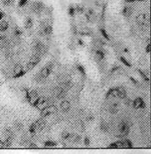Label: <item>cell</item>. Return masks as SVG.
Returning a JSON list of instances; mask_svg holds the SVG:
<instances>
[{
  "instance_id": "cell-50",
  "label": "cell",
  "mask_w": 151,
  "mask_h": 154,
  "mask_svg": "<svg viewBox=\"0 0 151 154\" xmlns=\"http://www.w3.org/2000/svg\"><path fill=\"white\" fill-rule=\"evenodd\" d=\"M4 16H5V12H4V11H0V21L4 18Z\"/></svg>"
},
{
  "instance_id": "cell-30",
  "label": "cell",
  "mask_w": 151,
  "mask_h": 154,
  "mask_svg": "<svg viewBox=\"0 0 151 154\" xmlns=\"http://www.w3.org/2000/svg\"><path fill=\"white\" fill-rule=\"evenodd\" d=\"M100 32H101V34L103 35V37H104L105 39H106V40H111L110 39V36H109V34L108 33H107V30L105 28H103V27H101L100 28Z\"/></svg>"
},
{
  "instance_id": "cell-23",
  "label": "cell",
  "mask_w": 151,
  "mask_h": 154,
  "mask_svg": "<svg viewBox=\"0 0 151 154\" xmlns=\"http://www.w3.org/2000/svg\"><path fill=\"white\" fill-rule=\"evenodd\" d=\"M96 56L99 61H103L106 56H105L104 50H102V49H97L96 50Z\"/></svg>"
},
{
  "instance_id": "cell-40",
  "label": "cell",
  "mask_w": 151,
  "mask_h": 154,
  "mask_svg": "<svg viewBox=\"0 0 151 154\" xmlns=\"http://www.w3.org/2000/svg\"><path fill=\"white\" fill-rule=\"evenodd\" d=\"M113 91H114V88H110V89H109V91L106 93V95H105V98H106V99H109V98H110V97H112Z\"/></svg>"
},
{
  "instance_id": "cell-7",
  "label": "cell",
  "mask_w": 151,
  "mask_h": 154,
  "mask_svg": "<svg viewBox=\"0 0 151 154\" xmlns=\"http://www.w3.org/2000/svg\"><path fill=\"white\" fill-rule=\"evenodd\" d=\"M132 106L134 109H144L146 107V104H145V102L143 101L142 98L138 97L134 101H132Z\"/></svg>"
},
{
  "instance_id": "cell-45",
  "label": "cell",
  "mask_w": 151,
  "mask_h": 154,
  "mask_svg": "<svg viewBox=\"0 0 151 154\" xmlns=\"http://www.w3.org/2000/svg\"><path fill=\"white\" fill-rule=\"evenodd\" d=\"M90 143H91L90 138H89V137H85V139H84V144H85V145L89 146V145H90Z\"/></svg>"
},
{
  "instance_id": "cell-52",
  "label": "cell",
  "mask_w": 151,
  "mask_h": 154,
  "mask_svg": "<svg viewBox=\"0 0 151 154\" xmlns=\"http://www.w3.org/2000/svg\"><path fill=\"white\" fill-rule=\"evenodd\" d=\"M78 43L81 45V46H84V45H85V42L82 40V39H78Z\"/></svg>"
},
{
  "instance_id": "cell-18",
  "label": "cell",
  "mask_w": 151,
  "mask_h": 154,
  "mask_svg": "<svg viewBox=\"0 0 151 154\" xmlns=\"http://www.w3.org/2000/svg\"><path fill=\"white\" fill-rule=\"evenodd\" d=\"M9 27V23L6 20H1L0 21V32H3V31H6Z\"/></svg>"
},
{
  "instance_id": "cell-46",
  "label": "cell",
  "mask_w": 151,
  "mask_h": 154,
  "mask_svg": "<svg viewBox=\"0 0 151 154\" xmlns=\"http://www.w3.org/2000/svg\"><path fill=\"white\" fill-rule=\"evenodd\" d=\"M94 120H95L94 115H89L88 118H87V121H88V122H93Z\"/></svg>"
},
{
  "instance_id": "cell-26",
  "label": "cell",
  "mask_w": 151,
  "mask_h": 154,
  "mask_svg": "<svg viewBox=\"0 0 151 154\" xmlns=\"http://www.w3.org/2000/svg\"><path fill=\"white\" fill-rule=\"evenodd\" d=\"M123 145H124V148H128V149L133 148L132 141H131V140H129V139H123Z\"/></svg>"
},
{
  "instance_id": "cell-24",
  "label": "cell",
  "mask_w": 151,
  "mask_h": 154,
  "mask_svg": "<svg viewBox=\"0 0 151 154\" xmlns=\"http://www.w3.org/2000/svg\"><path fill=\"white\" fill-rule=\"evenodd\" d=\"M75 10H76V12L82 14V13L85 12V6L82 4H76L75 5Z\"/></svg>"
},
{
  "instance_id": "cell-19",
  "label": "cell",
  "mask_w": 151,
  "mask_h": 154,
  "mask_svg": "<svg viewBox=\"0 0 151 154\" xmlns=\"http://www.w3.org/2000/svg\"><path fill=\"white\" fill-rule=\"evenodd\" d=\"M118 98L123 99L124 100L125 98H127V92L124 88H121V87H118Z\"/></svg>"
},
{
  "instance_id": "cell-51",
  "label": "cell",
  "mask_w": 151,
  "mask_h": 154,
  "mask_svg": "<svg viewBox=\"0 0 151 154\" xmlns=\"http://www.w3.org/2000/svg\"><path fill=\"white\" fill-rule=\"evenodd\" d=\"M129 79H130V81H131V82L133 83V84H135V85H138V82H137V81L135 80V79L133 78V77H129Z\"/></svg>"
},
{
  "instance_id": "cell-29",
  "label": "cell",
  "mask_w": 151,
  "mask_h": 154,
  "mask_svg": "<svg viewBox=\"0 0 151 154\" xmlns=\"http://www.w3.org/2000/svg\"><path fill=\"white\" fill-rule=\"evenodd\" d=\"M137 72L139 73V75H140V76L142 77V78H143V80H144L145 82H146V83H148V84H149V83H150V79H149L148 77H147V75L145 74V73L143 72V71H141V70H139V69H138V70H137Z\"/></svg>"
},
{
  "instance_id": "cell-22",
  "label": "cell",
  "mask_w": 151,
  "mask_h": 154,
  "mask_svg": "<svg viewBox=\"0 0 151 154\" xmlns=\"http://www.w3.org/2000/svg\"><path fill=\"white\" fill-rule=\"evenodd\" d=\"M13 126H14V129L16 130V131H18V132H21L23 130V128H24L23 124L21 123L20 121H15L14 124H13Z\"/></svg>"
},
{
  "instance_id": "cell-33",
  "label": "cell",
  "mask_w": 151,
  "mask_h": 154,
  "mask_svg": "<svg viewBox=\"0 0 151 154\" xmlns=\"http://www.w3.org/2000/svg\"><path fill=\"white\" fill-rule=\"evenodd\" d=\"M77 70H78L79 72H80V74L82 75L83 77L86 76V70H85V68L82 66V65H80V64L77 65Z\"/></svg>"
},
{
  "instance_id": "cell-43",
  "label": "cell",
  "mask_w": 151,
  "mask_h": 154,
  "mask_svg": "<svg viewBox=\"0 0 151 154\" xmlns=\"http://www.w3.org/2000/svg\"><path fill=\"white\" fill-rule=\"evenodd\" d=\"M118 70H120V67H118V66H115V67H113L112 69L110 70V75H112V74H114V73H116Z\"/></svg>"
},
{
  "instance_id": "cell-14",
  "label": "cell",
  "mask_w": 151,
  "mask_h": 154,
  "mask_svg": "<svg viewBox=\"0 0 151 154\" xmlns=\"http://www.w3.org/2000/svg\"><path fill=\"white\" fill-rule=\"evenodd\" d=\"M133 13V7L131 6H125L123 7V10H122V14L124 15L125 17H130Z\"/></svg>"
},
{
  "instance_id": "cell-15",
  "label": "cell",
  "mask_w": 151,
  "mask_h": 154,
  "mask_svg": "<svg viewBox=\"0 0 151 154\" xmlns=\"http://www.w3.org/2000/svg\"><path fill=\"white\" fill-rule=\"evenodd\" d=\"M109 111H110V113L113 114V115H115V114L118 113V111H119V103H113L112 105L110 106V108H109Z\"/></svg>"
},
{
  "instance_id": "cell-35",
  "label": "cell",
  "mask_w": 151,
  "mask_h": 154,
  "mask_svg": "<svg viewBox=\"0 0 151 154\" xmlns=\"http://www.w3.org/2000/svg\"><path fill=\"white\" fill-rule=\"evenodd\" d=\"M119 60H120V62L122 63L123 65H125V66H126V67H128V68H130V67H132V65H131L130 63H129L128 61H127L126 59L124 58V56H120V58H119Z\"/></svg>"
},
{
  "instance_id": "cell-12",
  "label": "cell",
  "mask_w": 151,
  "mask_h": 154,
  "mask_svg": "<svg viewBox=\"0 0 151 154\" xmlns=\"http://www.w3.org/2000/svg\"><path fill=\"white\" fill-rule=\"evenodd\" d=\"M35 124H36L37 130H39V131H42L45 128V126H47V122H45V120L43 119L42 117L37 119L36 121H35Z\"/></svg>"
},
{
  "instance_id": "cell-47",
  "label": "cell",
  "mask_w": 151,
  "mask_h": 154,
  "mask_svg": "<svg viewBox=\"0 0 151 154\" xmlns=\"http://www.w3.org/2000/svg\"><path fill=\"white\" fill-rule=\"evenodd\" d=\"M124 100H126V102H125V104H126L127 106H131V105H132V101H131L130 99H128V98H125Z\"/></svg>"
},
{
  "instance_id": "cell-5",
  "label": "cell",
  "mask_w": 151,
  "mask_h": 154,
  "mask_svg": "<svg viewBox=\"0 0 151 154\" xmlns=\"http://www.w3.org/2000/svg\"><path fill=\"white\" fill-rule=\"evenodd\" d=\"M57 110V108H55V106H53V105H47V106H45L43 109H41L40 110V116L42 118H45V117H47V116H49V115H51L53 113H55V111Z\"/></svg>"
},
{
  "instance_id": "cell-6",
  "label": "cell",
  "mask_w": 151,
  "mask_h": 154,
  "mask_svg": "<svg viewBox=\"0 0 151 154\" xmlns=\"http://www.w3.org/2000/svg\"><path fill=\"white\" fill-rule=\"evenodd\" d=\"M44 7L45 5L43 2H41V1H34L32 3V5H31V10L34 13H36V14H39V13H41L43 11Z\"/></svg>"
},
{
  "instance_id": "cell-13",
  "label": "cell",
  "mask_w": 151,
  "mask_h": 154,
  "mask_svg": "<svg viewBox=\"0 0 151 154\" xmlns=\"http://www.w3.org/2000/svg\"><path fill=\"white\" fill-rule=\"evenodd\" d=\"M59 107H61V110L63 112H67L69 109H71V103H69V101L65 100L61 103Z\"/></svg>"
},
{
  "instance_id": "cell-34",
  "label": "cell",
  "mask_w": 151,
  "mask_h": 154,
  "mask_svg": "<svg viewBox=\"0 0 151 154\" xmlns=\"http://www.w3.org/2000/svg\"><path fill=\"white\" fill-rule=\"evenodd\" d=\"M29 133L30 134H35V132L37 131V127H36V124L32 123L30 126H29V129H28Z\"/></svg>"
},
{
  "instance_id": "cell-38",
  "label": "cell",
  "mask_w": 151,
  "mask_h": 154,
  "mask_svg": "<svg viewBox=\"0 0 151 154\" xmlns=\"http://www.w3.org/2000/svg\"><path fill=\"white\" fill-rule=\"evenodd\" d=\"M25 74H26V72H25V70H22V71H21V72H19V73H17V74L13 75V77H12V78H13V79H18V78H20V77L24 76Z\"/></svg>"
},
{
  "instance_id": "cell-2",
  "label": "cell",
  "mask_w": 151,
  "mask_h": 154,
  "mask_svg": "<svg viewBox=\"0 0 151 154\" xmlns=\"http://www.w3.org/2000/svg\"><path fill=\"white\" fill-rule=\"evenodd\" d=\"M32 49L34 50V52L39 54H42L45 50H47V46L41 42L38 39H34L32 41Z\"/></svg>"
},
{
  "instance_id": "cell-39",
  "label": "cell",
  "mask_w": 151,
  "mask_h": 154,
  "mask_svg": "<svg viewBox=\"0 0 151 154\" xmlns=\"http://www.w3.org/2000/svg\"><path fill=\"white\" fill-rule=\"evenodd\" d=\"M14 35L15 36H20L21 34H22V31H21V29L20 28H18V27H15L14 28Z\"/></svg>"
},
{
  "instance_id": "cell-41",
  "label": "cell",
  "mask_w": 151,
  "mask_h": 154,
  "mask_svg": "<svg viewBox=\"0 0 151 154\" xmlns=\"http://www.w3.org/2000/svg\"><path fill=\"white\" fill-rule=\"evenodd\" d=\"M27 2H28V0H19L18 6H19V7H23V6H25V5L27 4Z\"/></svg>"
},
{
  "instance_id": "cell-25",
  "label": "cell",
  "mask_w": 151,
  "mask_h": 154,
  "mask_svg": "<svg viewBox=\"0 0 151 154\" xmlns=\"http://www.w3.org/2000/svg\"><path fill=\"white\" fill-rule=\"evenodd\" d=\"M43 145H44V147L49 148V147H55L57 145V143L55 141H53V140H47V141H45L43 143Z\"/></svg>"
},
{
  "instance_id": "cell-9",
  "label": "cell",
  "mask_w": 151,
  "mask_h": 154,
  "mask_svg": "<svg viewBox=\"0 0 151 154\" xmlns=\"http://www.w3.org/2000/svg\"><path fill=\"white\" fill-rule=\"evenodd\" d=\"M38 97H39L38 93H37V91H35V90L29 91L28 93H26V94H25V98H26L27 102H28L29 104H31V103H32L35 99L38 98Z\"/></svg>"
},
{
  "instance_id": "cell-48",
  "label": "cell",
  "mask_w": 151,
  "mask_h": 154,
  "mask_svg": "<svg viewBox=\"0 0 151 154\" xmlns=\"http://www.w3.org/2000/svg\"><path fill=\"white\" fill-rule=\"evenodd\" d=\"M150 48H151V44H150V42H148V44H147L146 48H145V50H146L147 54H149V52H150Z\"/></svg>"
},
{
  "instance_id": "cell-3",
  "label": "cell",
  "mask_w": 151,
  "mask_h": 154,
  "mask_svg": "<svg viewBox=\"0 0 151 154\" xmlns=\"http://www.w3.org/2000/svg\"><path fill=\"white\" fill-rule=\"evenodd\" d=\"M53 67H55V65H53V63H49L47 65H45L44 67H43L42 69H41L40 71L38 72V74L40 75L42 78L44 79H47L49 78V75L53 73Z\"/></svg>"
},
{
  "instance_id": "cell-49",
  "label": "cell",
  "mask_w": 151,
  "mask_h": 154,
  "mask_svg": "<svg viewBox=\"0 0 151 154\" xmlns=\"http://www.w3.org/2000/svg\"><path fill=\"white\" fill-rule=\"evenodd\" d=\"M29 148H37V145L35 143H28L27 144Z\"/></svg>"
},
{
  "instance_id": "cell-21",
  "label": "cell",
  "mask_w": 151,
  "mask_h": 154,
  "mask_svg": "<svg viewBox=\"0 0 151 154\" xmlns=\"http://www.w3.org/2000/svg\"><path fill=\"white\" fill-rule=\"evenodd\" d=\"M100 130L102 132H104V133L109 132V126H108V124L104 121V120H102V121H101V123H100Z\"/></svg>"
},
{
  "instance_id": "cell-31",
  "label": "cell",
  "mask_w": 151,
  "mask_h": 154,
  "mask_svg": "<svg viewBox=\"0 0 151 154\" xmlns=\"http://www.w3.org/2000/svg\"><path fill=\"white\" fill-rule=\"evenodd\" d=\"M15 2V0H1V4L3 6H11Z\"/></svg>"
},
{
  "instance_id": "cell-27",
  "label": "cell",
  "mask_w": 151,
  "mask_h": 154,
  "mask_svg": "<svg viewBox=\"0 0 151 154\" xmlns=\"http://www.w3.org/2000/svg\"><path fill=\"white\" fill-rule=\"evenodd\" d=\"M71 141H73V143H80V142L82 141V137H81L80 135H75V134H73L71 137Z\"/></svg>"
},
{
  "instance_id": "cell-37",
  "label": "cell",
  "mask_w": 151,
  "mask_h": 154,
  "mask_svg": "<svg viewBox=\"0 0 151 154\" xmlns=\"http://www.w3.org/2000/svg\"><path fill=\"white\" fill-rule=\"evenodd\" d=\"M73 134L69 133V132H63V134H61V138H63V140H71V137Z\"/></svg>"
},
{
  "instance_id": "cell-8",
  "label": "cell",
  "mask_w": 151,
  "mask_h": 154,
  "mask_svg": "<svg viewBox=\"0 0 151 154\" xmlns=\"http://www.w3.org/2000/svg\"><path fill=\"white\" fill-rule=\"evenodd\" d=\"M53 94H55V98L57 99H63L65 96H67V90L61 87H57L53 90Z\"/></svg>"
},
{
  "instance_id": "cell-4",
  "label": "cell",
  "mask_w": 151,
  "mask_h": 154,
  "mask_svg": "<svg viewBox=\"0 0 151 154\" xmlns=\"http://www.w3.org/2000/svg\"><path fill=\"white\" fill-rule=\"evenodd\" d=\"M136 23L140 26H144V25H148L149 22H150V17H149V14H146V13H141V14H138L136 16Z\"/></svg>"
},
{
  "instance_id": "cell-16",
  "label": "cell",
  "mask_w": 151,
  "mask_h": 154,
  "mask_svg": "<svg viewBox=\"0 0 151 154\" xmlns=\"http://www.w3.org/2000/svg\"><path fill=\"white\" fill-rule=\"evenodd\" d=\"M73 86V83H71V81L69 80V79H65V80H63V82H61V88L65 89V90H69L71 87Z\"/></svg>"
},
{
  "instance_id": "cell-44",
  "label": "cell",
  "mask_w": 151,
  "mask_h": 154,
  "mask_svg": "<svg viewBox=\"0 0 151 154\" xmlns=\"http://www.w3.org/2000/svg\"><path fill=\"white\" fill-rule=\"evenodd\" d=\"M12 56H13V54H12V51H10V50H8L6 52V54H5V56H6V59L7 60H9V59H11L12 58Z\"/></svg>"
},
{
  "instance_id": "cell-20",
  "label": "cell",
  "mask_w": 151,
  "mask_h": 154,
  "mask_svg": "<svg viewBox=\"0 0 151 154\" xmlns=\"http://www.w3.org/2000/svg\"><path fill=\"white\" fill-rule=\"evenodd\" d=\"M33 26V20L31 17H27L24 20V27L26 29H31Z\"/></svg>"
},
{
  "instance_id": "cell-11",
  "label": "cell",
  "mask_w": 151,
  "mask_h": 154,
  "mask_svg": "<svg viewBox=\"0 0 151 154\" xmlns=\"http://www.w3.org/2000/svg\"><path fill=\"white\" fill-rule=\"evenodd\" d=\"M3 135L5 136V138H8V139H11L13 140L15 138V133L12 129H10L9 127H5L2 131Z\"/></svg>"
},
{
  "instance_id": "cell-28",
  "label": "cell",
  "mask_w": 151,
  "mask_h": 154,
  "mask_svg": "<svg viewBox=\"0 0 151 154\" xmlns=\"http://www.w3.org/2000/svg\"><path fill=\"white\" fill-rule=\"evenodd\" d=\"M22 70H24L23 69V67H22V65L21 64H16L14 66V68H13V74H17V73H19V72H21Z\"/></svg>"
},
{
  "instance_id": "cell-32",
  "label": "cell",
  "mask_w": 151,
  "mask_h": 154,
  "mask_svg": "<svg viewBox=\"0 0 151 154\" xmlns=\"http://www.w3.org/2000/svg\"><path fill=\"white\" fill-rule=\"evenodd\" d=\"M3 145H4V148H9L12 146V140L8 139V138H5L3 140Z\"/></svg>"
},
{
  "instance_id": "cell-53",
  "label": "cell",
  "mask_w": 151,
  "mask_h": 154,
  "mask_svg": "<svg viewBox=\"0 0 151 154\" xmlns=\"http://www.w3.org/2000/svg\"><path fill=\"white\" fill-rule=\"evenodd\" d=\"M73 34H77V33H78V30H77V27L76 26H73Z\"/></svg>"
},
{
  "instance_id": "cell-54",
  "label": "cell",
  "mask_w": 151,
  "mask_h": 154,
  "mask_svg": "<svg viewBox=\"0 0 151 154\" xmlns=\"http://www.w3.org/2000/svg\"><path fill=\"white\" fill-rule=\"evenodd\" d=\"M124 1L126 3H133V2H135V1H137V0H124Z\"/></svg>"
},
{
  "instance_id": "cell-36",
  "label": "cell",
  "mask_w": 151,
  "mask_h": 154,
  "mask_svg": "<svg viewBox=\"0 0 151 154\" xmlns=\"http://www.w3.org/2000/svg\"><path fill=\"white\" fill-rule=\"evenodd\" d=\"M67 12H69V15L71 17L75 16V13H76V10H75V6L73 5H69V10H67Z\"/></svg>"
},
{
  "instance_id": "cell-1",
  "label": "cell",
  "mask_w": 151,
  "mask_h": 154,
  "mask_svg": "<svg viewBox=\"0 0 151 154\" xmlns=\"http://www.w3.org/2000/svg\"><path fill=\"white\" fill-rule=\"evenodd\" d=\"M119 132H120V135L118 136V138H123L129 135V133H130V124L127 121H125V120H122L119 124Z\"/></svg>"
},
{
  "instance_id": "cell-10",
  "label": "cell",
  "mask_w": 151,
  "mask_h": 154,
  "mask_svg": "<svg viewBox=\"0 0 151 154\" xmlns=\"http://www.w3.org/2000/svg\"><path fill=\"white\" fill-rule=\"evenodd\" d=\"M53 31V27L51 24H43L42 29L40 30L41 35H51Z\"/></svg>"
},
{
  "instance_id": "cell-42",
  "label": "cell",
  "mask_w": 151,
  "mask_h": 154,
  "mask_svg": "<svg viewBox=\"0 0 151 154\" xmlns=\"http://www.w3.org/2000/svg\"><path fill=\"white\" fill-rule=\"evenodd\" d=\"M7 37L5 36V35H2V34H0V42H2V43H6L7 42Z\"/></svg>"
},
{
  "instance_id": "cell-55",
  "label": "cell",
  "mask_w": 151,
  "mask_h": 154,
  "mask_svg": "<svg viewBox=\"0 0 151 154\" xmlns=\"http://www.w3.org/2000/svg\"><path fill=\"white\" fill-rule=\"evenodd\" d=\"M137 1H146V0H137Z\"/></svg>"
},
{
  "instance_id": "cell-17",
  "label": "cell",
  "mask_w": 151,
  "mask_h": 154,
  "mask_svg": "<svg viewBox=\"0 0 151 154\" xmlns=\"http://www.w3.org/2000/svg\"><path fill=\"white\" fill-rule=\"evenodd\" d=\"M109 148H115V149H121V148H124L123 145V141H116L113 142L109 145Z\"/></svg>"
}]
</instances>
